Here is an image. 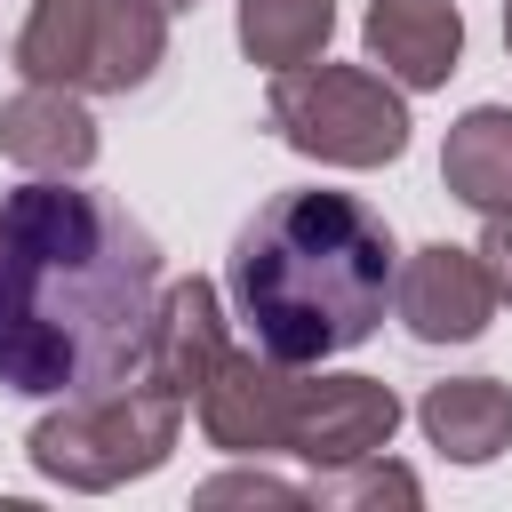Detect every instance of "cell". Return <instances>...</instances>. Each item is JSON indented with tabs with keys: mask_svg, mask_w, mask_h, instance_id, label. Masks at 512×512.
Masks as SVG:
<instances>
[{
	"mask_svg": "<svg viewBox=\"0 0 512 512\" xmlns=\"http://www.w3.org/2000/svg\"><path fill=\"white\" fill-rule=\"evenodd\" d=\"M96 8L104 0H32L16 32V72L48 88H88L96 72Z\"/></svg>",
	"mask_w": 512,
	"mask_h": 512,
	"instance_id": "13",
	"label": "cell"
},
{
	"mask_svg": "<svg viewBox=\"0 0 512 512\" xmlns=\"http://www.w3.org/2000/svg\"><path fill=\"white\" fill-rule=\"evenodd\" d=\"M184 432V400L144 384V376H120L104 392H72L64 408H48L32 432H24V456L40 480L56 488H80V496H104L120 480H144L168 464Z\"/></svg>",
	"mask_w": 512,
	"mask_h": 512,
	"instance_id": "3",
	"label": "cell"
},
{
	"mask_svg": "<svg viewBox=\"0 0 512 512\" xmlns=\"http://www.w3.org/2000/svg\"><path fill=\"white\" fill-rule=\"evenodd\" d=\"M0 160H16L24 176H80L96 160V112L80 104V88L24 80L0 104Z\"/></svg>",
	"mask_w": 512,
	"mask_h": 512,
	"instance_id": "9",
	"label": "cell"
},
{
	"mask_svg": "<svg viewBox=\"0 0 512 512\" xmlns=\"http://www.w3.org/2000/svg\"><path fill=\"white\" fill-rule=\"evenodd\" d=\"M160 8H168V16H176V8H192V0H160Z\"/></svg>",
	"mask_w": 512,
	"mask_h": 512,
	"instance_id": "20",
	"label": "cell"
},
{
	"mask_svg": "<svg viewBox=\"0 0 512 512\" xmlns=\"http://www.w3.org/2000/svg\"><path fill=\"white\" fill-rule=\"evenodd\" d=\"M392 432H400V392L392 384H376V376H296L280 448L296 464L328 472V464L376 456Z\"/></svg>",
	"mask_w": 512,
	"mask_h": 512,
	"instance_id": "5",
	"label": "cell"
},
{
	"mask_svg": "<svg viewBox=\"0 0 512 512\" xmlns=\"http://www.w3.org/2000/svg\"><path fill=\"white\" fill-rule=\"evenodd\" d=\"M336 32V0H240V48L264 72L312 64Z\"/></svg>",
	"mask_w": 512,
	"mask_h": 512,
	"instance_id": "15",
	"label": "cell"
},
{
	"mask_svg": "<svg viewBox=\"0 0 512 512\" xmlns=\"http://www.w3.org/2000/svg\"><path fill=\"white\" fill-rule=\"evenodd\" d=\"M264 112L320 168H384L408 152V104L368 64H288V72H272Z\"/></svg>",
	"mask_w": 512,
	"mask_h": 512,
	"instance_id": "4",
	"label": "cell"
},
{
	"mask_svg": "<svg viewBox=\"0 0 512 512\" xmlns=\"http://www.w3.org/2000/svg\"><path fill=\"white\" fill-rule=\"evenodd\" d=\"M288 392H296V376H288L272 352H224V360L208 368V384L192 392L208 448H224V456H264V448H280V432H288Z\"/></svg>",
	"mask_w": 512,
	"mask_h": 512,
	"instance_id": "8",
	"label": "cell"
},
{
	"mask_svg": "<svg viewBox=\"0 0 512 512\" xmlns=\"http://www.w3.org/2000/svg\"><path fill=\"white\" fill-rule=\"evenodd\" d=\"M232 304L280 368L336 360L384 328L392 232L352 192H272L232 240Z\"/></svg>",
	"mask_w": 512,
	"mask_h": 512,
	"instance_id": "2",
	"label": "cell"
},
{
	"mask_svg": "<svg viewBox=\"0 0 512 512\" xmlns=\"http://www.w3.org/2000/svg\"><path fill=\"white\" fill-rule=\"evenodd\" d=\"M480 264H488V280H496V304H512V208L488 216V232H480Z\"/></svg>",
	"mask_w": 512,
	"mask_h": 512,
	"instance_id": "18",
	"label": "cell"
},
{
	"mask_svg": "<svg viewBox=\"0 0 512 512\" xmlns=\"http://www.w3.org/2000/svg\"><path fill=\"white\" fill-rule=\"evenodd\" d=\"M160 296V240L72 176L0 192V392L72 400L136 376Z\"/></svg>",
	"mask_w": 512,
	"mask_h": 512,
	"instance_id": "1",
	"label": "cell"
},
{
	"mask_svg": "<svg viewBox=\"0 0 512 512\" xmlns=\"http://www.w3.org/2000/svg\"><path fill=\"white\" fill-rule=\"evenodd\" d=\"M392 312L408 320L416 344H472L488 320H496V280L480 264V248H456V240H432L400 264L392 280Z\"/></svg>",
	"mask_w": 512,
	"mask_h": 512,
	"instance_id": "6",
	"label": "cell"
},
{
	"mask_svg": "<svg viewBox=\"0 0 512 512\" xmlns=\"http://www.w3.org/2000/svg\"><path fill=\"white\" fill-rule=\"evenodd\" d=\"M504 48H512V0H504Z\"/></svg>",
	"mask_w": 512,
	"mask_h": 512,
	"instance_id": "19",
	"label": "cell"
},
{
	"mask_svg": "<svg viewBox=\"0 0 512 512\" xmlns=\"http://www.w3.org/2000/svg\"><path fill=\"white\" fill-rule=\"evenodd\" d=\"M192 504H312V488H296V480H272V472H224V480H208V488H192Z\"/></svg>",
	"mask_w": 512,
	"mask_h": 512,
	"instance_id": "17",
	"label": "cell"
},
{
	"mask_svg": "<svg viewBox=\"0 0 512 512\" xmlns=\"http://www.w3.org/2000/svg\"><path fill=\"white\" fill-rule=\"evenodd\" d=\"M232 352V336H224V296H216V280H176V288H160L152 296V328H144V360H136V376L144 384H160V392H176L184 408H192V392L208 384V368Z\"/></svg>",
	"mask_w": 512,
	"mask_h": 512,
	"instance_id": "7",
	"label": "cell"
},
{
	"mask_svg": "<svg viewBox=\"0 0 512 512\" xmlns=\"http://www.w3.org/2000/svg\"><path fill=\"white\" fill-rule=\"evenodd\" d=\"M312 504H424V488H416V472L408 464H384V448L376 456H352V464H328L320 480H312Z\"/></svg>",
	"mask_w": 512,
	"mask_h": 512,
	"instance_id": "16",
	"label": "cell"
},
{
	"mask_svg": "<svg viewBox=\"0 0 512 512\" xmlns=\"http://www.w3.org/2000/svg\"><path fill=\"white\" fill-rule=\"evenodd\" d=\"M368 56L384 64L392 88H440L464 56L456 0H376L368 8Z\"/></svg>",
	"mask_w": 512,
	"mask_h": 512,
	"instance_id": "10",
	"label": "cell"
},
{
	"mask_svg": "<svg viewBox=\"0 0 512 512\" xmlns=\"http://www.w3.org/2000/svg\"><path fill=\"white\" fill-rule=\"evenodd\" d=\"M168 64V8L160 0H104L96 8V72L88 88L128 96Z\"/></svg>",
	"mask_w": 512,
	"mask_h": 512,
	"instance_id": "14",
	"label": "cell"
},
{
	"mask_svg": "<svg viewBox=\"0 0 512 512\" xmlns=\"http://www.w3.org/2000/svg\"><path fill=\"white\" fill-rule=\"evenodd\" d=\"M416 424L424 440L448 456V464H496L512 448V384L496 376H448L416 400Z\"/></svg>",
	"mask_w": 512,
	"mask_h": 512,
	"instance_id": "11",
	"label": "cell"
},
{
	"mask_svg": "<svg viewBox=\"0 0 512 512\" xmlns=\"http://www.w3.org/2000/svg\"><path fill=\"white\" fill-rule=\"evenodd\" d=\"M440 176L480 216L512 208V104H472L440 144Z\"/></svg>",
	"mask_w": 512,
	"mask_h": 512,
	"instance_id": "12",
	"label": "cell"
}]
</instances>
